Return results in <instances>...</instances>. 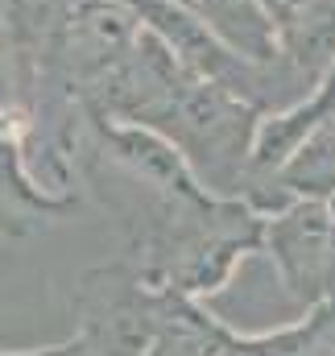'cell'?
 Segmentation results:
<instances>
[{
    "label": "cell",
    "instance_id": "1",
    "mask_svg": "<svg viewBox=\"0 0 335 356\" xmlns=\"http://www.w3.org/2000/svg\"><path fill=\"white\" fill-rule=\"evenodd\" d=\"M178 145L199 186L220 199H240L261 129V108L211 79H190L145 120Z\"/></svg>",
    "mask_w": 335,
    "mask_h": 356
},
{
    "label": "cell",
    "instance_id": "2",
    "mask_svg": "<svg viewBox=\"0 0 335 356\" xmlns=\"http://www.w3.org/2000/svg\"><path fill=\"white\" fill-rule=\"evenodd\" d=\"M186 294L158 286L137 261L87 269L75 282V336L95 356H145Z\"/></svg>",
    "mask_w": 335,
    "mask_h": 356
},
{
    "label": "cell",
    "instance_id": "3",
    "mask_svg": "<svg viewBox=\"0 0 335 356\" xmlns=\"http://www.w3.org/2000/svg\"><path fill=\"white\" fill-rule=\"evenodd\" d=\"M261 249L277 266L290 298L311 311L335 302V211L323 199H294L290 207L265 216Z\"/></svg>",
    "mask_w": 335,
    "mask_h": 356
},
{
    "label": "cell",
    "instance_id": "4",
    "mask_svg": "<svg viewBox=\"0 0 335 356\" xmlns=\"http://www.w3.org/2000/svg\"><path fill=\"white\" fill-rule=\"evenodd\" d=\"M327 116H335V67L327 71V79L311 91L307 99H298L294 108H281V112L261 116L256 145H252V162H249V182L277 175V170L298 154V145H302ZM249 182H245V186H249Z\"/></svg>",
    "mask_w": 335,
    "mask_h": 356
},
{
    "label": "cell",
    "instance_id": "5",
    "mask_svg": "<svg viewBox=\"0 0 335 356\" xmlns=\"http://www.w3.org/2000/svg\"><path fill=\"white\" fill-rule=\"evenodd\" d=\"M186 4L207 21V29L232 54L249 58L256 67L277 63L281 38H277V25H273V17L265 13L261 0H186Z\"/></svg>",
    "mask_w": 335,
    "mask_h": 356
},
{
    "label": "cell",
    "instance_id": "6",
    "mask_svg": "<svg viewBox=\"0 0 335 356\" xmlns=\"http://www.w3.org/2000/svg\"><path fill=\"white\" fill-rule=\"evenodd\" d=\"M240 356H335V302H319L294 323L240 336L232 332Z\"/></svg>",
    "mask_w": 335,
    "mask_h": 356
},
{
    "label": "cell",
    "instance_id": "7",
    "mask_svg": "<svg viewBox=\"0 0 335 356\" xmlns=\"http://www.w3.org/2000/svg\"><path fill=\"white\" fill-rule=\"evenodd\" d=\"M256 182H273L290 203L294 199H335V116H327L302 145L298 154L277 170L273 178H256ZM245 195V191H240Z\"/></svg>",
    "mask_w": 335,
    "mask_h": 356
},
{
    "label": "cell",
    "instance_id": "8",
    "mask_svg": "<svg viewBox=\"0 0 335 356\" xmlns=\"http://www.w3.org/2000/svg\"><path fill=\"white\" fill-rule=\"evenodd\" d=\"M145 356H240L232 332L195 298H182L170 327Z\"/></svg>",
    "mask_w": 335,
    "mask_h": 356
},
{
    "label": "cell",
    "instance_id": "9",
    "mask_svg": "<svg viewBox=\"0 0 335 356\" xmlns=\"http://www.w3.org/2000/svg\"><path fill=\"white\" fill-rule=\"evenodd\" d=\"M13 33H17V25L0 13V112L13 104V91L21 88V79H17V63L29 58L25 46H21V38H13Z\"/></svg>",
    "mask_w": 335,
    "mask_h": 356
},
{
    "label": "cell",
    "instance_id": "10",
    "mask_svg": "<svg viewBox=\"0 0 335 356\" xmlns=\"http://www.w3.org/2000/svg\"><path fill=\"white\" fill-rule=\"evenodd\" d=\"M265 4V13L273 17V25H277V38H281V29H290L302 13H307V4L311 0H261Z\"/></svg>",
    "mask_w": 335,
    "mask_h": 356
},
{
    "label": "cell",
    "instance_id": "11",
    "mask_svg": "<svg viewBox=\"0 0 335 356\" xmlns=\"http://www.w3.org/2000/svg\"><path fill=\"white\" fill-rule=\"evenodd\" d=\"M71 348H75V336L71 340H63V344H46V348H0V356H71Z\"/></svg>",
    "mask_w": 335,
    "mask_h": 356
},
{
    "label": "cell",
    "instance_id": "12",
    "mask_svg": "<svg viewBox=\"0 0 335 356\" xmlns=\"http://www.w3.org/2000/svg\"><path fill=\"white\" fill-rule=\"evenodd\" d=\"M0 13H4L13 25H21V17H25V0H0Z\"/></svg>",
    "mask_w": 335,
    "mask_h": 356
},
{
    "label": "cell",
    "instance_id": "13",
    "mask_svg": "<svg viewBox=\"0 0 335 356\" xmlns=\"http://www.w3.org/2000/svg\"><path fill=\"white\" fill-rule=\"evenodd\" d=\"M71 356H95V353H91V348H87V344H83V340L75 336V348H71Z\"/></svg>",
    "mask_w": 335,
    "mask_h": 356
},
{
    "label": "cell",
    "instance_id": "14",
    "mask_svg": "<svg viewBox=\"0 0 335 356\" xmlns=\"http://www.w3.org/2000/svg\"><path fill=\"white\" fill-rule=\"evenodd\" d=\"M332 211H335V199H332Z\"/></svg>",
    "mask_w": 335,
    "mask_h": 356
}]
</instances>
